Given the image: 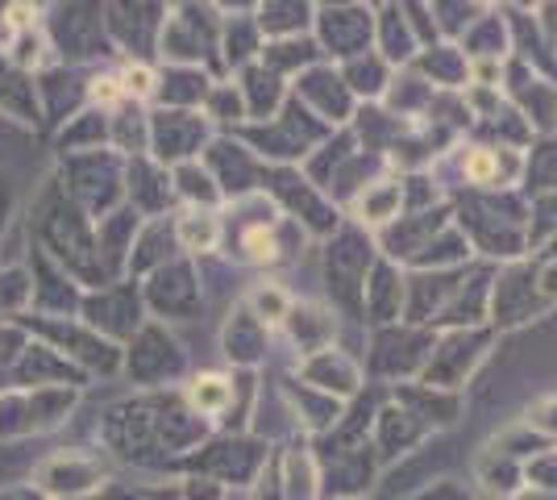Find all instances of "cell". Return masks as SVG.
I'll use <instances>...</instances> for the list:
<instances>
[{
    "label": "cell",
    "mask_w": 557,
    "mask_h": 500,
    "mask_svg": "<svg viewBox=\"0 0 557 500\" xmlns=\"http://www.w3.org/2000/svg\"><path fill=\"white\" fill-rule=\"evenodd\" d=\"M483 333H458V338H449L437 355L429 358V367H424V380L429 388H458V383L470 376V367L483 358Z\"/></svg>",
    "instance_id": "obj_1"
},
{
    "label": "cell",
    "mask_w": 557,
    "mask_h": 500,
    "mask_svg": "<svg viewBox=\"0 0 557 500\" xmlns=\"http://www.w3.org/2000/svg\"><path fill=\"white\" fill-rule=\"evenodd\" d=\"M150 138L159 146V159L175 163V159H187L191 150H200L205 121L196 118V113H159L154 125H150Z\"/></svg>",
    "instance_id": "obj_2"
},
{
    "label": "cell",
    "mask_w": 557,
    "mask_h": 500,
    "mask_svg": "<svg viewBox=\"0 0 557 500\" xmlns=\"http://www.w3.org/2000/svg\"><path fill=\"white\" fill-rule=\"evenodd\" d=\"M321 34H325V47L333 54H354V50H367L371 42V13L367 9H337V13H321Z\"/></svg>",
    "instance_id": "obj_3"
},
{
    "label": "cell",
    "mask_w": 557,
    "mask_h": 500,
    "mask_svg": "<svg viewBox=\"0 0 557 500\" xmlns=\"http://www.w3.org/2000/svg\"><path fill=\"white\" fill-rule=\"evenodd\" d=\"M462 171L470 184L479 188H508L511 180L520 175V159L508 150H495V146H474L462 159Z\"/></svg>",
    "instance_id": "obj_4"
},
{
    "label": "cell",
    "mask_w": 557,
    "mask_h": 500,
    "mask_svg": "<svg viewBox=\"0 0 557 500\" xmlns=\"http://www.w3.org/2000/svg\"><path fill=\"white\" fill-rule=\"evenodd\" d=\"M367 263H371V242H362L358 234H342L337 251L329 246V288L337 284V292L354 288L367 276Z\"/></svg>",
    "instance_id": "obj_5"
},
{
    "label": "cell",
    "mask_w": 557,
    "mask_h": 500,
    "mask_svg": "<svg viewBox=\"0 0 557 500\" xmlns=\"http://www.w3.org/2000/svg\"><path fill=\"white\" fill-rule=\"evenodd\" d=\"M536 309L533 301V276L529 271H508L499 284H495V317L504 321V326H516V321H529Z\"/></svg>",
    "instance_id": "obj_6"
},
{
    "label": "cell",
    "mask_w": 557,
    "mask_h": 500,
    "mask_svg": "<svg viewBox=\"0 0 557 500\" xmlns=\"http://www.w3.org/2000/svg\"><path fill=\"white\" fill-rule=\"evenodd\" d=\"M138 346L141 351H134V376H141V380H163V376L180 371V355H175L171 342H163V333L146 330Z\"/></svg>",
    "instance_id": "obj_7"
},
{
    "label": "cell",
    "mask_w": 557,
    "mask_h": 500,
    "mask_svg": "<svg viewBox=\"0 0 557 500\" xmlns=\"http://www.w3.org/2000/svg\"><path fill=\"white\" fill-rule=\"evenodd\" d=\"M150 301L163 313H191L196 309V284L187 267H166L159 271V284L150 288Z\"/></svg>",
    "instance_id": "obj_8"
},
{
    "label": "cell",
    "mask_w": 557,
    "mask_h": 500,
    "mask_svg": "<svg viewBox=\"0 0 557 500\" xmlns=\"http://www.w3.org/2000/svg\"><path fill=\"white\" fill-rule=\"evenodd\" d=\"M209 159H212V167L221 163V188L225 192H246L250 184H255L258 167L246 159V150H242V146L216 143Z\"/></svg>",
    "instance_id": "obj_9"
},
{
    "label": "cell",
    "mask_w": 557,
    "mask_h": 500,
    "mask_svg": "<svg viewBox=\"0 0 557 500\" xmlns=\"http://www.w3.org/2000/svg\"><path fill=\"white\" fill-rule=\"evenodd\" d=\"M445 209L442 214H424V221L417 217H399V225H395L392 234H387V246H392V255H420V242L417 239H437L445 230Z\"/></svg>",
    "instance_id": "obj_10"
},
{
    "label": "cell",
    "mask_w": 557,
    "mask_h": 500,
    "mask_svg": "<svg viewBox=\"0 0 557 500\" xmlns=\"http://www.w3.org/2000/svg\"><path fill=\"white\" fill-rule=\"evenodd\" d=\"M308 380L317 383V388L354 392V388H358V371H354V363L342 358L337 351H317V358L308 363Z\"/></svg>",
    "instance_id": "obj_11"
},
{
    "label": "cell",
    "mask_w": 557,
    "mask_h": 500,
    "mask_svg": "<svg viewBox=\"0 0 557 500\" xmlns=\"http://www.w3.org/2000/svg\"><path fill=\"white\" fill-rule=\"evenodd\" d=\"M399 296H404V288H399L392 267L387 263L374 267L371 284H367V309L374 313V321H395L399 317Z\"/></svg>",
    "instance_id": "obj_12"
},
{
    "label": "cell",
    "mask_w": 557,
    "mask_h": 500,
    "mask_svg": "<svg viewBox=\"0 0 557 500\" xmlns=\"http://www.w3.org/2000/svg\"><path fill=\"white\" fill-rule=\"evenodd\" d=\"M191 408L200 417H221L233 408V380L225 376H200L191 383Z\"/></svg>",
    "instance_id": "obj_13"
},
{
    "label": "cell",
    "mask_w": 557,
    "mask_h": 500,
    "mask_svg": "<svg viewBox=\"0 0 557 500\" xmlns=\"http://www.w3.org/2000/svg\"><path fill=\"white\" fill-rule=\"evenodd\" d=\"M225 346H230V358L237 363H255L258 351H262V330H258L255 313H237L230 321V333H225Z\"/></svg>",
    "instance_id": "obj_14"
},
{
    "label": "cell",
    "mask_w": 557,
    "mask_h": 500,
    "mask_svg": "<svg viewBox=\"0 0 557 500\" xmlns=\"http://www.w3.org/2000/svg\"><path fill=\"white\" fill-rule=\"evenodd\" d=\"M399 401L408 405V413H412L417 422H437L433 413H442V426L454 422V397H437V392L429 397V383H424V388H404Z\"/></svg>",
    "instance_id": "obj_15"
},
{
    "label": "cell",
    "mask_w": 557,
    "mask_h": 500,
    "mask_svg": "<svg viewBox=\"0 0 557 500\" xmlns=\"http://www.w3.org/2000/svg\"><path fill=\"white\" fill-rule=\"evenodd\" d=\"M329 84V72H312L304 75V93L312 96V100H321V109H325V118L342 121L346 118V93L337 88V80H333V88H325Z\"/></svg>",
    "instance_id": "obj_16"
},
{
    "label": "cell",
    "mask_w": 557,
    "mask_h": 500,
    "mask_svg": "<svg viewBox=\"0 0 557 500\" xmlns=\"http://www.w3.org/2000/svg\"><path fill=\"white\" fill-rule=\"evenodd\" d=\"M399 196H404L399 184H379V188L358 200V214H362V221H387L399 209Z\"/></svg>",
    "instance_id": "obj_17"
},
{
    "label": "cell",
    "mask_w": 557,
    "mask_h": 500,
    "mask_svg": "<svg viewBox=\"0 0 557 500\" xmlns=\"http://www.w3.org/2000/svg\"><path fill=\"white\" fill-rule=\"evenodd\" d=\"M271 84H275V75H267L262 68H250V72H246V93H250V109H255L258 118H267V113L275 109L278 88H271Z\"/></svg>",
    "instance_id": "obj_18"
},
{
    "label": "cell",
    "mask_w": 557,
    "mask_h": 500,
    "mask_svg": "<svg viewBox=\"0 0 557 500\" xmlns=\"http://www.w3.org/2000/svg\"><path fill=\"white\" fill-rule=\"evenodd\" d=\"M216 221L212 217H200V214H191L180 221V242H184L187 251H209L212 242H216Z\"/></svg>",
    "instance_id": "obj_19"
},
{
    "label": "cell",
    "mask_w": 557,
    "mask_h": 500,
    "mask_svg": "<svg viewBox=\"0 0 557 500\" xmlns=\"http://www.w3.org/2000/svg\"><path fill=\"white\" fill-rule=\"evenodd\" d=\"M346 75L354 80V88L367 96L383 93V84H387V80H383V68H379L374 59H354V63L346 68Z\"/></svg>",
    "instance_id": "obj_20"
},
{
    "label": "cell",
    "mask_w": 557,
    "mask_h": 500,
    "mask_svg": "<svg viewBox=\"0 0 557 500\" xmlns=\"http://www.w3.org/2000/svg\"><path fill=\"white\" fill-rule=\"evenodd\" d=\"M483 479H487L495 492H511V488L520 484V472L508 463V454H495V459H483Z\"/></svg>",
    "instance_id": "obj_21"
},
{
    "label": "cell",
    "mask_w": 557,
    "mask_h": 500,
    "mask_svg": "<svg viewBox=\"0 0 557 500\" xmlns=\"http://www.w3.org/2000/svg\"><path fill=\"white\" fill-rule=\"evenodd\" d=\"M383 25H387V38H383V47H387V54H392V59H404V54L412 50V38H408V25L399 22V13H395V9H387V17H383Z\"/></svg>",
    "instance_id": "obj_22"
},
{
    "label": "cell",
    "mask_w": 557,
    "mask_h": 500,
    "mask_svg": "<svg viewBox=\"0 0 557 500\" xmlns=\"http://www.w3.org/2000/svg\"><path fill=\"white\" fill-rule=\"evenodd\" d=\"M533 175L541 188H557V143L541 146L533 155Z\"/></svg>",
    "instance_id": "obj_23"
},
{
    "label": "cell",
    "mask_w": 557,
    "mask_h": 500,
    "mask_svg": "<svg viewBox=\"0 0 557 500\" xmlns=\"http://www.w3.org/2000/svg\"><path fill=\"white\" fill-rule=\"evenodd\" d=\"M180 180H184V192L187 196H200V200H216V188H212V180L205 171H196V167H184L180 171Z\"/></svg>",
    "instance_id": "obj_24"
},
{
    "label": "cell",
    "mask_w": 557,
    "mask_h": 500,
    "mask_svg": "<svg viewBox=\"0 0 557 500\" xmlns=\"http://www.w3.org/2000/svg\"><path fill=\"white\" fill-rule=\"evenodd\" d=\"M529 479H536L541 488H554V492H557V451L541 454L536 463H529Z\"/></svg>",
    "instance_id": "obj_25"
},
{
    "label": "cell",
    "mask_w": 557,
    "mask_h": 500,
    "mask_svg": "<svg viewBox=\"0 0 557 500\" xmlns=\"http://www.w3.org/2000/svg\"><path fill=\"white\" fill-rule=\"evenodd\" d=\"M212 113L221 121H230V113H233V121H237L242 118V96L230 93V88H216V93H212Z\"/></svg>",
    "instance_id": "obj_26"
},
{
    "label": "cell",
    "mask_w": 557,
    "mask_h": 500,
    "mask_svg": "<svg viewBox=\"0 0 557 500\" xmlns=\"http://www.w3.org/2000/svg\"><path fill=\"white\" fill-rule=\"evenodd\" d=\"M255 305L262 313H271L267 321H278V317H287V301H283V292H275V288H267V292H255Z\"/></svg>",
    "instance_id": "obj_27"
},
{
    "label": "cell",
    "mask_w": 557,
    "mask_h": 500,
    "mask_svg": "<svg viewBox=\"0 0 557 500\" xmlns=\"http://www.w3.org/2000/svg\"><path fill=\"white\" fill-rule=\"evenodd\" d=\"M529 426L545 429V434H557V401H545L529 413Z\"/></svg>",
    "instance_id": "obj_28"
},
{
    "label": "cell",
    "mask_w": 557,
    "mask_h": 500,
    "mask_svg": "<svg viewBox=\"0 0 557 500\" xmlns=\"http://www.w3.org/2000/svg\"><path fill=\"white\" fill-rule=\"evenodd\" d=\"M420 500H470V497H466L458 484H449V479H445V484H437L433 492H424Z\"/></svg>",
    "instance_id": "obj_29"
},
{
    "label": "cell",
    "mask_w": 557,
    "mask_h": 500,
    "mask_svg": "<svg viewBox=\"0 0 557 500\" xmlns=\"http://www.w3.org/2000/svg\"><path fill=\"white\" fill-rule=\"evenodd\" d=\"M187 500H216V488H212L209 479H191V488H187Z\"/></svg>",
    "instance_id": "obj_30"
},
{
    "label": "cell",
    "mask_w": 557,
    "mask_h": 500,
    "mask_svg": "<svg viewBox=\"0 0 557 500\" xmlns=\"http://www.w3.org/2000/svg\"><path fill=\"white\" fill-rule=\"evenodd\" d=\"M134 500H166V492H134Z\"/></svg>",
    "instance_id": "obj_31"
}]
</instances>
